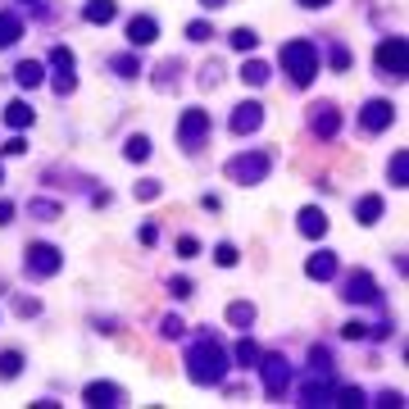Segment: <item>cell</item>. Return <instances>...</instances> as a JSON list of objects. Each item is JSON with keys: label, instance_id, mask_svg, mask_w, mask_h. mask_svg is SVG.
I'll list each match as a JSON object with an SVG mask.
<instances>
[{"label": "cell", "instance_id": "obj_23", "mask_svg": "<svg viewBox=\"0 0 409 409\" xmlns=\"http://www.w3.org/2000/svg\"><path fill=\"white\" fill-rule=\"evenodd\" d=\"M18 32H23V23L9 14H0V46H9V41H18Z\"/></svg>", "mask_w": 409, "mask_h": 409}, {"label": "cell", "instance_id": "obj_35", "mask_svg": "<svg viewBox=\"0 0 409 409\" xmlns=\"http://www.w3.org/2000/svg\"><path fill=\"white\" fill-rule=\"evenodd\" d=\"M341 332H346L350 341H359V337H364V323H346V328H341Z\"/></svg>", "mask_w": 409, "mask_h": 409}, {"label": "cell", "instance_id": "obj_37", "mask_svg": "<svg viewBox=\"0 0 409 409\" xmlns=\"http://www.w3.org/2000/svg\"><path fill=\"white\" fill-rule=\"evenodd\" d=\"M55 91H59V96L73 91V78H69V73H59V78H55Z\"/></svg>", "mask_w": 409, "mask_h": 409}, {"label": "cell", "instance_id": "obj_3", "mask_svg": "<svg viewBox=\"0 0 409 409\" xmlns=\"http://www.w3.org/2000/svg\"><path fill=\"white\" fill-rule=\"evenodd\" d=\"M378 69L391 73V78H405V69H409V46H405V37H391V41H382V46H378Z\"/></svg>", "mask_w": 409, "mask_h": 409}, {"label": "cell", "instance_id": "obj_6", "mask_svg": "<svg viewBox=\"0 0 409 409\" xmlns=\"http://www.w3.org/2000/svg\"><path fill=\"white\" fill-rule=\"evenodd\" d=\"M209 132V114L204 110H187L182 114V123H178V137H182V146H196V137Z\"/></svg>", "mask_w": 409, "mask_h": 409}, {"label": "cell", "instance_id": "obj_9", "mask_svg": "<svg viewBox=\"0 0 409 409\" xmlns=\"http://www.w3.org/2000/svg\"><path fill=\"white\" fill-rule=\"evenodd\" d=\"M264 123V110L255 100H246V105H236V114H232V132H255V127Z\"/></svg>", "mask_w": 409, "mask_h": 409}, {"label": "cell", "instance_id": "obj_19", "mask_svg": "<svg viewBox=\"0 0 409 409\" xmlns=\"http://www.w3.org/2000/svg\"><path fill=\"white\" fill-rule=\"evenodd\" d=\"M382 219V196H364L359 200V223H378Z\"/></svg>", "mask_w": 409, "mask_h": 409}, {"label": "cell", "instance_id": "obj_7", "mask_svg": "<svg viewBox=\"0 0 409 409\" xmlns=\"http://www.w3.org/2000/svg\"><path fill=\"white\" fill-rule=\"evenodd\" d=\"M255 369H264V391H268V396H282V386H287L292 373H287V364L277 359V355H268V359L255 364Z\"/></svg>", "mask_w": 409, "mask_h": 409}, {"label": "cell", "instance_id": "obj_26", "mask_svg": "<svg viewBox=\"0 0 409 409\" xmlns=\"http://www.w3.org/2000/svg\"><path fill=\"white\" fill-rule=\"evenodd\" d=\"M50 64H55L59 73H69V69H73V50H69V46H55V50H50Z\"/></svg>", "mask_w": 409, "mask_h": 409}, {"label": "cell", "instance_id": "obj_32", "mask_svg": "<svg viewBox=\"0 0 409 409\" xmlns=\"http://www.w3.org/2000/svg\"><path fill=\"white\" fill-rule=\"evenodd\" d=\"M187 37H191V41H209L214 32H209V23H191V28H187Z\"/></svg>", "mask_w": 409, "mask_h": 409}, {"label": "cell", "instance_id": "obj_18", "mask_svg": "<svg viewBox=\"0 0 409 409\" xmlns=\"http://www.w3.org/2000/svg\"><path fill=\"white\" fill-rule=\"evenodd\" d=\"M5 123H9V127H28V123H32V110H28L23 100L5 105Z\"/></svg>", "mask_w": 409, "mask_h": 409}, {"label": "cell", "instance_id": "obj_13", "mask_svg": "<svg viewBox=\"0 0 409 409\" xmlns=\"http://www.w3.org/2000/svg\"><path fill=\"white\" fill-rule=\"evenodd\" d=\"M300 232H305V236H323V232H328V214H323V209H300Z\"/></svg>", "mask_w": 409, "mask_h": 409}, {"label": "cell", "instance_id": "obj_16", "mask_svg": "<svg viewBox=\"0 0 409 409\" xmlns=\"http://www.w3.org/2000/svg\"><path fill=\"white\" fill-rule=\"evenodd\" d=\"M14 78H18V87H41V64L37 59H23L14 69Z\"/></svg>", "mask_w": 409, "mask_h": 409}, {"label": "cell", "instance_id": "obj_14", "mask_svg": "<svg viewBox=\"0 0 409 409\" xmlns=\"http://www.w3.org/2000/svg\"><path fill=\"white\" fill-rule=\"evenodd\" d=\"M337 127H341V118L332 105H318V114H314V132L318 137H337Z\"/></svg>", "mask_w": 409, "mask_h": 409}, {"label": "cell", "instance_id": "obj_15", "mask_svg": "<svg viewBox=\"0 0 409 409\" xmlns=\"http://www.w3.org/2000/svg\"><path fill=\"white\" fill-rule=\"evenodd\" d=\"M305 273H309V277H318V282H328V277L337 273V260H332V255H314V260L305 264Z\"/></svg>", "mask_w": 409, "mask_h": 409}, {"label": "cell", "instance_id": "obj_2", "mask_svg": "<svg viewBox=\"0 0 409 409\" xmlns=\"http://www.w3.org/2000/svg\"><path fill=\"white\" fill-rule=\"evenodd\" d=\"M282 69L292 73L296 87H305V82L318 73V50L309 46V41H287L282 46Z\"/></svg>", "mask_w": 409, "mask_h": 409}, {"label": "cell", "instance_id": "obj_4", "mask_svg": "<svg viewBox=\"0 0 409 409\" xmlns=\"http://www.w3.org/2000/svg\"><path fill=\"white\" fill-rule=\"evenodd\" d=\"M228 173L241 182V187H246V182H260L268 173V155H260V150H255V155H241V159H232V164H228Z\"/></svg>", "mask_w": 409, "mask_h": 409}, {"label": "cell", "instance_id": "obj_38", "mask_svg": "<svg viewBox=\"0 0 409 409\" xmlns=\"http://www.w3.org/2000/svg\"><path fill=\"white\" fill-rule=\"evenodd\" d=\"M14 219V204H0V223H9Z\"/></svg>", "mask_w": 409, "mask_h": 409}, {"label": "cell", "instance_id": "obj_21", "mask_svg": "<svg viewBox=\"0 0 409 409\" xmlns=\"http://www.w3.org/2000/svg\"><path fill=\"white\" fill-rule=\"evenodd\" d=\"M241 78L250 82V87H264V82H268V64H260V59H250V64H246V69H241Z\"/></svg>", "mask_w": 409, "mask_h": 409}, {"label": "cell", "instance_id": "obj_30", "mask_svg": "<svg viewBox=\"0 0 409 409\" xmlns=\"http://www.w3.org/2000/svg\"><path fill=\"white\" fill-rule=\"evenodd\" d=\"M337 405H346V409L364 405V391H359V386H346V391H341V401H337Z\"/></svg>", "mask_w": 409, "mask_h": 409}, {"label": "cell", "instance_id": "obj_20", "mask_svg": "<svg viewBox=\"0 0 409 409\" xmlns=\"http://www.w3.org/2000/svg\"><path fill=\"white\" fill-rule=\"evenodd\" d=\"M391 182H396V187H405V182H409V150H396V159H391Z\"/></svg>", "mask_w": 409, "mask_h": 409}, {"label": "cell", "instance_id": "obj_28", "mask_svg": "<svg viewBox=\"0 0 409 409\" xmlns=\"http://www.w3.org/2000/svg\"><path fill=\"white\" fill-rule=\"evenodd\" d=\"M123 155H127V159H146V155H150V142H146V137H132Z\"/></svg>", "mask_w": 409, "mask_h": 409}, {"label": "cell", "instance_id": "obj_25", "mask_svg": "<svg viewBox=\"0 0 409 409\" xmlns=\"http://www.w3.org/2000/svg\"><path fill=\"white\" fill-rule=\"evenodd\" d=\"M18 369H23V359H18L14 350H5V355H0V378H14Z\"/></svg>", "mask_w": 409, "mask_h": 409}, {"label": "cell", "instance_id": "obj_40", "mask_svg": "<svg viewBox=\"0 0 409 409\" xmlns=\"http://www.w3.org/2000/svg\"><path fill=\"white\" fill-rule=\"evenodd\" d=\"M204 5H209V9H214V5H223V0H204Z\"/></svg>", "mask_w": 409, "mask_h": 409}, {"label": "cell", "instance_id": "obj_12", "mask_svg": "<svg viewBox=\"0 0 409 409\" xmlns=\"http://www.w3.org/2000/svg\"><path fill=\"white\" fill-rule=\"evenodd\" d=\"M123 401V391H118L114 382H91L87 386V405H118Z\"/></svg>", "mask_w": 409, "mask_h": 409}, {"label": "cell", "instance_id": "obj_33", "mask_svg": "<svg viewBox=\"0 0 409 409\" xmlns=\"http://www.w3.org/2000/svg\"><path fill=\"white\" fill-rule=\"evenodd\" d=\"M196 250H200V246H196V236H182V241H178V255H182V260H191Z\"/></svg>", "mask_w": 409, "mask_h": 409}, {"label": "cell", "instance_id": "obj_5", "mask_svg": "<svg viewBox=\"0 0 409 409\" xmlns=\"http://www.w3.org/2000/svg\"><path fill=\"white\" fill-rule=\"evenodd\" d=\"M59 264H64V255L55 250V246H32V250H28V268H32L37 277L59 273Z\"/></svg>", "mask_w": 409, "mask_h": 409}, {"label": "cell", "instance_id": "obj_11", "mask_svg": "<svg viewBox=\"0 0 409 409\" xmlns=\"http://www.w3.org/2000/svg\"><path fill=\"white\" fill-rule=\"evenodd\" d=\"M159 37V28H155V18H132V23H127V41H132V46H150V41Z\"/></svg>", "mask_w": 409, "mask_h": 409}, {"label": "cell", "instance_id": "obj_27", "mask_svg": "<svg viewBox=\"0 0 409 409\" xmlns=\"http://www.w3.org/2000/svg\"><path fill=\"white\" fill-rule=\"evenodd\" d=\"M255 41H260V37H255L250 28H236V32H232V46H236V50H255Z\"/></svg>", "mask_w": 409, "mask_h": 409}, {"label": "cell", "instance_id": "obj_31", "mask_svg": "<svg viewBox=\"0 0 409 409\" xmlns=\"http://www.w3.org/2000/svg\"><path fill=\"white\" fill-rule=\"evenodd\" d=\"M214 260H219L223 268H232V264H236V250H232V246H219V250H214Z\"/></svg>", "mask_w": 409, "mask_h": 409}, {"label": "cell", "instance_id": "obj_29", "mask_svg": "<svg viewBox=\"0 0 409 409\" xmlns=\"http://www.w3.org/2000/svg\"><path fill=\"white\" fill-rule=\"evenodd\" d=\"M114 69L123 73V78H137V73H142V64H137L132 55H118V59H114Z\"/></svg>", "mask_w": 409, "mask_h": 409}, {"label": "cell", "instance_id": "obj_22", "mask_svg": "<svg viewBox=\"0 0 409 409\" xmlns=\"http://www.w3.org/2000/svg\"><path fill=\"white\" fill-rule=\"evenodd\" d=\"M236 364H241V369H255V364H260V346H255V341H241V346H236Z\"/></svg>", "mask_w": 409, "mask_h": 409}, {"label": "cell", "instance_id": "obj_24", "mask_svg": "<svg viewBox=\"0 0 409 409\" xmlns=\"http://www.w3.org/2000/svg\"><path fill=\"white\" fill-rule=\"evenodd\" d=\"M228 318L236 323V328H250V323H255V305H241V300H236V305L228 309Z\"/></svg>", "mask_w": 409, "mask_h": 409}, {"label": "cell", "instance_id": "obj_36", "mask_svg": "<svg viewBox=\"0 0 409 409\" xmlns=\"http://www.w3.org/2000/svg\"><path fill=\"white\" fill-rule=\"evenodd\" d=\"M182 332V318H164V337H178Z\"/></svg>", "mask_w": 409, "mask_h": 409}, {"label": "cell", "instance_id": "obj_8", "mask_svg": "<svg viewBox=\"0 0 409 409\" xmlns=\"http://www.w3.org/2000/svg\"><path fill=\"white\" fill-rule=\"evenodd\" d=\"M391 118H396V110L386 100H369V105H364V114H359V123L369 127V132H382V127H391Z\"/></svg>", "mask_w": 409, "mask_h": 409}, {"label": "cell", "instance_id": "obj_10", "mask_svg": "<svg viewBox=\"0 0 409 409\" xmlns=\"http://www.w3.org/2000/svg\"><path fill=\"white\" fill-rule=\"evenodd\" d=\"M346 300H359V305H369V300H378V287H373L369 273H355L346 282Z\"/></svg>", "mask_w": 409, "mask_h": 409}, {"label": "cell", "instance_id": "obj_17", "mask_svg": "<svg viewBox=\"0 0 409 409\" xmlns=\"http://www.w3.org/2000/svg\"><path fill=\"white\" fill-rule=\"evenodd\" d=\"M82 14H87V23H110V18H114V0H91Z\"/></svg>", "mask_w": 409, "mask_h": 409}, {"label": "cell", "instance_id": "obj_39", "mask_svg": "<svg viewBox=\"0 0 409 409\" xmlns=\"http://www.w3.org/2000/svg\"><path fill=\"white\" fill-rule=\"evenodd\" d=\"M300 5H309V9H323V5H328V0H300Z\"/></svg>", "mask_w": 409, "mask_h": 409}, {"label": "cell", "instance_id": "obj_1", "mask_svg": "<svg viewBox=\"0 0 409 409\" xmlns=\"http://www.w3.org/2000/svg\"><path fill=\"white\" fill-rule=\"evenodd\" d=\"M187 364H191V382H200V386L223 382V369H228V359H223L219 341H200V346L187 355Z\"/></svg>", "mask_w": 409, "mask_h": 409}, {"label": "cell", "instance_id": "obj_34", "mask_svg": "<svg viewBox=\"0 0 409 409\" xmlns=\"http://www.w3.org/2000/svg\"><path fill=\"white\" fill-rule=\"evenodd\" d=\"M137 196H142V200H155V196H159V182H142V187H137Z\"/></svg>", "mask_w": 409, "mask_h": 409}]
</instances>
